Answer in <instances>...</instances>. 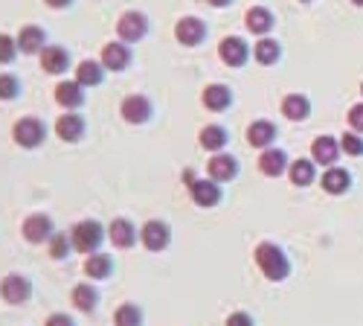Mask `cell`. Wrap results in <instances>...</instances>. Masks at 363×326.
I'll list each match as a JSON object with an SVG mask.
<instances>
[{"label":"cell","mask_w":363,"mask_h":326,"mask_svg":"<svg viewBox=\"0 0 363 326\" xmlns=\"http://www.w3.org/2000/svg\"><path fill=\"white\" fill-rule=\"evenodd\" d=\"M207 3H209V6H216V9H224V6L233 3V0H207Z\"/></svg>","instance_id":"60d3db41"},{"label":"cell","mask_w":363,"mask_h":326,"mask_svg":"<svg viewBox=\"0 0 363 326\" xmlns=\"http://www.w3.org/2000/svg\"><path fill=\"white\" fill-rule=\"evenodd\" d=\"M148 15L145 12H137V9H128L120 15V21H117V36L120 41L125 44H140L145 36H148Z\"/></svg>","instance_id":"277c9868"},{"label":"cell","mask_w":363,"mask_h":326,"mask_svg":"<svg viewBox=\"0 0 363 326\" xmlns=\"http://www.w3.org/2000/svg\"><path fill=\"white\" fill-rule=\"evenodd\" d=\"M186 187H189V199H192L195 207L212 210V207L221 204V184L212 181V178H192Z\"/></svg>","instance_id":"9c48e42d"},{"label":"cell","mask_w":363,"mask_h":326,"mask_svg":"<svg viewBox=\"0 0 363 326\" xmlns=\"http://www.w3.org/2000/svg\"><path fill=\"white\" fill-rule=\"evenodd\" d=\"M207 175L212 178V181H218V184L233 181V178L239 175V160L233 155H227V152H216L209 157V163H207Z\"/></svg>","instance_id":"ac0fdd59"},{"label":"cell","mask_w":363,"mask_h":326,"mask_svg":"<svg viewBox=\"0 0 363 326\" xmlns=\"http://www.w3.org/2000/svg\"><path fill=\"white\" fill-rule=\"evenodd\" d=\"M38 61H41V70L49 73V76H61V73L70 70V53L58 44H47L38 56Z\"/></svg>","instance_id":"2e32d148"},{"label":"cell","mask_w":363,"mask_h":326,"mask_svg":"<svg viewBox=\"0 0 363 326\" xmlns=\"http://www.w3.org/2000/svg\"><path fill=\"white\" fill-rule=\"evenodd\" d=\"M18 53V38L9 36V32H0V64H12Z\"/></svg>","instance_id":"e575fe53"},{"label":"cell","mask_w":363,"mask_h":326,"mask_svg":"<svg viewBox=\"0 0 363 326\" xmlns=\"http://www.w3.org/2000/svg\"><path fill=\"white\" fill-rule=\"evenodd\" d=\"M88 88H81L76 79H61L56 85V102L64 108V111H79L81 105L88 102Z\"/></svg>","instance_id":"9a60e30c"},{"label":"cell","mask_w":363,"mask_h":326,"mask_svg":"<svg viewBox=\"0 0 363 326\" xmlns=\"http://www.w3.org/2000/svg\"><path fill=\"white\" fill-rule=\"evenodd\" d=\"M56 233V224H53V216L47 213H29L21 224V236L29 242V244H47Z\"/></svg>","instance_id":"ba28073f"},{"label":"cell","mask_w":363,"mask_h":326,"mask_svg":"<svg viewBox=\"0 0 363 326\" xmlns=\"http://www.w3.org/2000/svg\"><path fill=\"white\" fill-rule=\"evenodd\" d=\"M288 178H291V184L293 187H308L311 181H314V160H293L291 166H288Z\"/></svg>","instance_id":"f546056e"},{"label":"cell","mask_w":363,"mask_h":326,"mask_svg":"<svg viewBox=\"0 0 363 326\" xmlns=\"http://www.w3.org/2000/svg\"><path fill=\"white\" fill-rule=\"evenodd\" d=\"M105 64L99 61V59H81L79 64H76V70H73V79L79 82L81 88H99L105 82Z\"/></svg>","instance_id":"e0dca14e"},{"label":"cell","mask_w":363,"mask_h":326,"mask_svg":"<svg viewBox=\"0 0 363 326\" xmlns=\"http://www.w3.org/2000/svg\"><path fill=\"white\" fill-rule=\"evenodd\" d=\"M279 56H282V47H279L276 38H268V36H265V38H259V41L253 44V59H256L259 64H265V68L276 64Z\"/></svg>","instance_id":"83f0119b"},{"label":"cell","mask_w":363,"mask_h":326,"mask_svg":"<svg viewBox=\"0 0 363 326\" xmlns=\"http://www.w3.org/2000/svg\"><path fill=\"white\" fill-rule=\"evenodd\" d=\"M85 132H88V120L81 117L79 111H64L61 117L56 120V137L64 140V143L85 140Z\"/></svg>","instance_id":"8fae6325"},{"label":"cell","mask_w":363,"mask_h":326,"mask_svg":"<svg viewBox=\"0 0 363 326\" xmlns=\"http://www.w3.org/2000/svg\"><path fill=\"white\" fill-rule=\"evenodd\" d=\"M218 59L227 64V68H244L247 59H250V47L241 36H227L218 44Z\"/></svg>","instance_id":"4fadbf2b"},{"label":"cell","mask_w":363,"mask_h":326,"mask_svg":"<svg viewBox=\"0 0 363 326\" xmlns=\"http://www.w3.org/2000/svg\"><path fill=\"white\" fill-rule=\"evenodd\" d=\"M340 149H343L346 155H352V157H360V155H363V140H360L357 134H343V137H340Z\"/></svg>","instance_id":"d590c367"},{"label":"cell","mask_w":363,"mask_h":326,"mask_svg":"<svg viewBox=\"0 0 363 326\" xmlns=\"http://www.w3.org/2000/svg\"><path fill=\"white\" fill-rule=\"evenodd\" d=\"M201 102H204L207 111L221 114V111H227L229 105H233V91H229L227 85H218V82H216V85H207L204 88Z\"/></svg>","instance_id":"44dd1931"},{"label":"cell","mask_w":363,"mask_h":326,"mask_svg":"<svg viewBox=\"0 0 363 326\" xmlns=\"http://www.w3.org/2000/svg\"><path fill=\"white\" fill-rule=\"evenodd\" d=\"M120 117L128 125H145L148 120L154 117V105L145 93H128L125 100L120 102Z\"/></svg>","instance_id":"5b68a950"},{"label":"cell","mask_w":363,"mask_h":326,"mask_svg":"<svg viewBox=\"0 0 363 326\" xmlns=\"http://www.w3.org/2000/svg\"><path fill=\"white\" fill-rule=\"evenodd\" d=\"M360 91H363V85H360Z\"/></svg>","instance_id":"ee69618b"},{"label":"cell","mask_w":363,"mask_h":326,"mask_svg":"<svg viewBox=\"0 0 363 326\" xmlns=\"http://www.w3.org/2000/svg\"><path fill=\"white\" fill-rule=\"evenodd\" d=\"M288 155L282 149H276V146H271V149H261L259 155V172L261 175H268V178H279V175H285L288 172Z\"/></svg>","instance_id":"ffe728a7"},{"label":"cell","mask_w":363,"mask_h":326,"mask_svg":"<svg viewBox=\"0 0 363 326\" xmlns=\"http://www.w3.org/2000/svg\"><path fill=\"white\" fill-rule=\"evenodd\" d=\"M99 61L105 64L108 73H122L131 68V61H134V53H131V47L125 41H108L102 47V53H99Z\"/></svg>","instance_id":"30bf717a"},{"label":"cell","mask_w":363,"mask_h":326,"mask_svg":"<svg viewBox=\"0 0 363 326\" xmlns=\"http://www.w3.org/2000/svg\"><path fill=\"white\" fill-rule=\"evenodd\" d=\"M349 125L355 128L357 134H363V102H360V105H355V108L349 111Z\"/></svg>","instance_id":"74e56055"},{"label":"cell","mask_w":363,"mask_h":326,"mask_svg":"<svg viewBox=\"0 0 363 326\" xmlns=\"http://www.w3.org/2000/svg\"><path fill=\"white\" fill-rule=\"evenodd\" d=\"M308 114H311L308 96H302V93H288L285 100H282V117H288V120H293V123H302V120H308Z\"/></svg>","instance_id":"4316f807"},{"label":"cell","mask_w":363,"mask_h":326,"mask_svg":"<svg viewBox=\"0 0 363 326\" xmlns=\"http://www.w3.org/2000/svg\"><path fill=\"white\" fill-rule=\"evenodd\" d=\"M70 239H73V251L81 256H90L102 248V242L108 239V227L96 219H81L70 227Z\"/></svg>","instance_id":"7a4b0ae2"},{"label":"cell","mask_w":363,"mask_h":326,"mask_svg":"<svg viewBox=\"0 0 363 326\" xmlns=\"http://www.w3.org/2000/svg\"><path fill=\"white\" fill-rule=\"evenodd\" d=\"M47 254H49V259H56V263H61V259H67L70 254H73V239H70V233H53V239L47 242Z\"/></svg>","instance_id":"1f68e13d"},{"label":"cell","mask_w":363,"mask_h":326,"mask_svg":"<svg viewBox=\"0 0 363 326\" xmlns=\"http://www.w3.org/2000/svg\"><path fill=\"white\" fill-rule=\"evenodd\" d=\"M21 96V79L15 73H0V102H12Z\"/></svg>","instance_id":"836d02e7"},{"label":"cell","mask_w":363,"mask_h":326,"mask_svg":"<svg viewBox=\"0 0 363 326\" xmlns=\"http://www.w3.org/2000/svg\"><path fill=\"white\" fill-rule=\"evenodd\" d=\"M273 140H276V125L271 120H253L247 125V143L253 149H271Z\"/></svg>","instance_id":"7402d4cb"},{"label":"cell","mask_w":363,"mask_h":326,"mask_svg":"<svg viewBox=\"0 0 363 326\" xmlns=\"http://www.w3.org/2000/svg\"><path fill=\"white\" fill-rule=\"evenodd\" d=\"M352 3H357V6H363V0H352Z\"/></svg>","instance_id":"b9f144b4"},{"label":"cell","mask_w":363,"mask_h":326,"mask_svg":"<svg viewBox=\"0 0 363 326\" xmlns=\"http://www.w3.org/2000/svg\"><path fill=\"white\" fill-rule=\"evenodd\" d=\"M12 140H15V146H21V149H26V152L44 146V140H47L44 120H38V117H21L18 123L12 125Z\"/></svg>","instance_id":"3957f363"},{"label":"cell","mask_w":363,"mask_h":326,"mask_svg":"<svg viewBox=\"0 0 363 326\" xmlns=\"http://www.w3.org/2000/svg\"><path fill=\"white\" fill-rule=\"evenodd\" d=\"M337 152H340V146H337V140L334 137H317L314 140V146H311V157H314V163H334L337 160Z\"/></svg>","instance_id":"f1b7e54d"},{"label":"cell","mask_w":363,"mask_h":326,"mask_svg":"<svg viewBox=\"0 0 363 326\" xmlns=\"http://www.w3.org/2000/svg\"><path fill=\"white\" fill-rule=\"evenodd\" d=\"M0 300L9 306H24L32 300V280L24 274H6L0 280Z\"/></svg>","instance_id":"52a82bcc"},{"label":"cell","mask_w":363,"mask_h":326,"mask_svg":"<svg viewBox=\"0 0 363 326\" xmlns=\"http://www.w3.org/2000/svg\"><path fill=\"white\" fill-rule=\"evenodd\" d=\"M273 12L271 9H265V6H253V9H247V15H244V26H247V32H253V36H259V38H265L268 32L273 29Z\"/></svg>","instance_id":"603a6c76"},{"label":"cell","mask_w":363,"mask_h":326,"mask_svg":"<svg viewBox=\"0 0 363 326\" xmlns=\"http://www.w3.org/2000/svg\"><path fill=\"white\" fill-rule=\"evenodd\" d=\"M349 172L346 169H337V166H332L325 175H323V189L325 192H332V195H340V192H346L349 189Z\"/></svg>","instance_id":"d6a6232c"},{"label":"cell","mask_w":363,"mask_h":326,"mask_svg":"<svg viewBox=\"0 0 363 326\" xmlns=\"http://www.w3.org/2000/svg\"><path fill=\"white\" fill-rule=\"evenodd\" d=\"M137 239H140V231L134 227V222H131V219H122V216H120V219H113V222L108 224V242H111L117 251L134 248Z\"/></svg>","instance_id":"5bb4252c"},{"label":"cell","mask_w":363,"mask_h":326,"mask_svg":"<svg viewBox=\"0 0 363 326\" xmlns=\"http://www.w3.org/2000/svg\"><path fill=\"white\" fill-rule=\"evenodd\" d=\"M197 143H201V149L204 152H224V146L229 143V134H227V128L224 125H204L201 128V134H197Z\"/></svg>","instance_id":"d4e9b609"},{"label":"cell","mask_w":363,"mask_h":326,"mask_svg":"<svg viewBox=\"0 0 363 326\" xmlns=\"http://www.w3.org/2000/svg\"><path fill=\"white\" fill-rule=\"evenodd\" d=\"M81 271H85L88 280H108V277L113 274V256L96 251V254L85 256V265H81Z\"/></svg>","instance_id":"cb8c5ba5"},{"label":"cell","mask_w":363,"mask_h":326,"mask_svg":"<svg viewBox=\"0 0 363 326\" xmlns=\"http://www.w3.org/2000/svg\"><path fill=\"white\" fill-rule=\"evenodd\" d=\"M175 38L184 47H201L207 41V24L201 18H195V15H186V18H180L175 24Z\"/></svg>","instance_id":"7c38bea8"},{"label":"cell","mask_w":363,"mask_h":326,"mask_svg":"<svg viewBox=\"0 0 363 326\" xmlns=\"http://www.w3.org/2000/svg\"><path fill=\"white\" fill-rule=\"evenodd\" d=\"M44 3H47L49 9H70L73 0H44Z\"/></svg>","instance_id":"ab89813d"},{"label":"cell","mask_w":363,"mask_h":326,"mask_svg":"<svg viewBox=\"0 0 363 326\" xmlns=\"http://www.w3.org/2000/svg\"><path fill=\"white\" fill-rule=\"evenodd\" d=\"M44 326H76V320L67 312H53V315L44 320Z\"/></svg>","instance_id":"8d00e7d4"},{"label":"cell","mask_w":363,"mask_h":326,"mask_svg":"<svg viewBox=\"0 0 363 326\" xmlns=\"http://www.w3.org/2000/svg\"><path fill=\"white\" fill-rule=\"evenodd\" d=\"M253 259H256L259 271L265 274L271 283H282V280H288L291 263H288V256H285V251L279 248V244H273V242H261V244H256Z\"/></svg>","instance_id":"6da1fadb"},{"label":"cell","mask_w":363,"mask_h":326,"mask_svg":"<svg viewBox=\"0 0 363 326\" xmlns=\"http://www.w3.org/2000/svg\"><path fill=\"white\" fill-rule=\"evenodd\" d=\"M224 326H256V323H253V318L247 315V312H233V315L227 318Z\"/></svg>","instance_id":"f35d334b"},{"label":"cell","mask_w":363,"mask_h":326,"mask_svg":"<svg viewBox=\"0 0 363 326\" xmlns=\"http://www.w3.org/2000/svg\"><path fill=\"white\" fill-rule=\"evenodd\" d=\"M302 3H311V0H302Z\"/></svg>","instance_id":"7bdbcfd3"},{"label":"cell","mask_w":363,"mask_h":326,"mask_svg":"<svg viewBox=\"0 0 363 326\" xmlns=\"http://www.w3.org/2000/svg\"><path fill=\"white\" fill-rule=\"evenodd\" d=\"M18 50L24 56H41V50L47 47V32L38 26V24H26L18 29Z\"/></svg>","instance_id":"d6986e66"},{"label":"cell","mask_w":363,"mask_h":326,"mask_svg":"<svg viewBox=\"0 0 363 326\" xmlns=\"http://www.w3.org/2000/svg\"><path fill=\"white\" fill-rule=\"evenodd\" d=\"M140 242H143V248L152 251V254L166 251L169 244H172V227H169V222L148 219V222L140 227Z\"/></svg>","instance_id":"8992f818"},{"label":"cell","mask_w":363,"mask_h":326,"mask_svg":"<svg viewBox=\"0 0 363 326\" xmlns=\"http://www.w3.org/2000/svg\"><path fill=\"white\" fill-rule=\"evenodd\" d=\"M113 326H143V309L137 303H120L113 312Z\"/></svg>","instance_id":"4dcf8cb0"},{"label":"cell","mask_w":363,"mask_h":326,"mask_svg":"<svg viewBox=\"0 0 363 326\" xmlns=\"http://www.w3.org/2000/svg\"><path fill=\"white\" fill-rule=\"evenodd\" d=\"M70 303H73V309H79V312L90 315L99 306V291L90 283H79V286L70 288Z\"/></svg>","instance_id":"484cf974"}]
</instances>
